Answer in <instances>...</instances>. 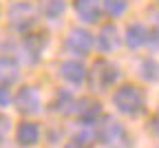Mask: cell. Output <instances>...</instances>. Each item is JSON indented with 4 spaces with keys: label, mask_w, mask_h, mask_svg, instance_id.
Masks as SVG:
<instances>
[{
    "label": "cell",
    "mask_w": 159,
    "mask_h": 148,
    "mask_svg": "<svg viewBox=\"0 0 159 148\" xmlns=\"http://www.w3.org/2000/svg\"><path fill=\"white\" fill-rule=\"evenodd\" d=\"M113 106L126 117H139L146 111V95L137 84H122L113 93Z\"/></svg>",
    "instance_id": "obj_1"
},
{
    "label": "cell",
    "mask_w": 159,
    "mask_h": 148,
    "mask_svg": "<svg viewBox=\"0 0 159 148\" xmlns=\"http://www.w3.org/2000/svg\"><path fill=\"white\" fill-rule=\"evenodd\" d=\"M40 20V9L31 2V0H18L11 2L7 9V22L13 31L18 33H31Z\"/></svg>",
    "instance_id": "obj_2"
},
{
    "label": "cell",
    "mask_w": 159,
    "mask_h": 148,
    "mask_svg": "<svg viewBox=\"0 0 159 148\" xmlns=\"http://www.w3.org/2000/svg\"><path fill=\"white\" fill-rule=\"evenodd\" d=\"M119 77H122V69H119L115 62L106 60V58H99L93 62V67L86 75L89 80V86L97 93H104V91H111L115 84L119 82Z\"/></svg>",
    "instance_id": "obj_3"
},
{
    "label": "cell",
    "mask_w": 159,
    "mask_h": 148,
    "mask_svg": "<svg viewBox=\"0 0 159 148\" xmlns=\"http://www.w3.org/2000/svg\"><path fill=\"white\" fill-rule=\"evenodd\" d=\"M95 141H99L106 148H130L124 126L108 115H102V119L95 124Z\"/></svg>",
    "instance_id": "obj_4"
},
{
    "label": "cell",
    "mask_w": 159,
    "mask_h": 148,
    "mask_svg": "<svg viewBox=\"0 0 159 148\" xmlns=\"http://www.w3.org/2000/svg\"><path fill=\"white\" fill-rule=\"evenodd\" d=\"M95 47V35L84 27H73L64 38V51L77 58H84Z\"/></svg>",
    "instance_id": "obj_5"
},
{
    "label": "cell",
    "mask_w": 159,
    "mask_h": 148,
    "mask_svg": "<svg viewBox=\"0 0 159 148\" xmlns=\"http://www.w3.org/2000/svg\"><path fill=\"white\" fill-rule=\"evenodd\" d=\"M13 106L20 115L25 117H33L38 115L40 111H42V99H40V91L35 86H29V84H25V86H20L18 93L13 95Z\"/></svg>",
    "instance_id": "obj_6"
},
{
    "label": "cell",
    "mask_w": 159,
    "mask_h": 148,
    "mask_svg": "<svg viewBox=\"0 0 159 148\" xmlns=\"http://www.w3.org/2000/svg\"><path fill=\"white\" fill-rule=\"evenodd\" d=\"M49 44V35L44 31H31L22 38V44H20V49H22L25 58L29 64H38L40 60H42V53Z\"/></svg>",
    "instance_id": "obj_7"
},
{
    "label": "cell",
    "mask_w": 159,
    "mask_h": 148,
    "mask_svg": "<svg viewBox=\"0 0 159 148\" xmlns=\"http://www.w3.org/2000/svg\"><path fill=\"white\" fill-rule=\"evenodd\" d=\"M84 126H95L102 119V104L93 97H80L75 102V113H73Z\"/></svg>",
    "instance_id": "obj_8"
},
{
    "label": "cell",
    "mask_w": 159,
    "mask_h": 148,
    "mask_svg": "<svg viewBox=\"0 0 159 148\" xmlns=\"http://www.w3.org/2000/svg\"><path fill=\"white\" fill-rule=\"evenodd\" d=\"M122 33H119L117 25L108 22V25H102V29H99V33L95 35V47L102 51V53H113L117 51L119 47H122Z\"/></svg>",
    "instance_id": "obj_9"
},
{
    "label": "cell",
    "mask_w": 159,
    "mask_h": 148,
    "mask_svg": "<svg viewBox=\"0 0 159 148\" xmlns=\"http://www.w3.org/2000/svg\"><path fill=\"white\" fill-rule=\"evenodd\" d=\"M60 77H62L69 86H82V84L86 82V75H89V69L82 64L80 60H64L62 64H60L57 69Z\"/></svg>",
    "instance_id": "obj_10"
},
{
    "label": "cell",
    "mask_w": 159,
    "mask_h": 148,
    "mask_svg": "<svg viewBox=\"0 0 159 148\" xmlns=\"http://www.w3.org/2000/svg\"><path fill=\"white\" fill-rule=\"evenodd\" d=\"M73 11L84 25H97L104 13L99 0H73Z\"/></svg>",
    "instance_id": "obj_11"
},
{
    "label": "cell",
    "mask_w": 159,
    "mask_h": 148,
    "mask_svg": "<svg viewBox=\"0 0 159 148\" xmlns=\"http://www.w3.org/2000/svg\"><path fill=\"white\" fill-rule=\"evenodd\" d=\"M148 38H150V29H148L146 25L133 22V25L126 27L122 40H124V44H126L128 49L137 51V49H142V47H148Z\"/></svg>",
    "instance_id": "obj_12"
},
{
    "label": "cell",
    "mask_w": 159,
    "mask_h": 148,
    "mask_svg": "<svg viewBox=\"0 0 159 148\" xmlns=\"http://www.w3.org/2000/svg\"><path fill=\"white\" fill-rule=\"evenodd\" d=\"M40 137H42L40 124L29 122V119H25V122L18 124V128H16V141H18V146H22V148H33V146L40 141Z\"/></svg>",
    "instance_id": "obj_13"
},
{
    "label": "cell",
    "mask_w": 159,
    "mask_h": 148,
    "mask_svg": "<svg viewBox=\"0 0 159 148\" xmlns=\"http://www.w3.org/2000/svg\"><path fill=\"white\" fill-rule=\"evenodd\" d=\"M20 80V62L9 53H0V86H11Z\"/></svg>",
    "instance_id": "obj_14"
},
{
    "label": "cell",
    "mask_w": 159,
    "mask_h": 148,
    "mask_svg": "<svg viewBox=\"0 0 159 148\" xmlns=\"http://www.w3.org/2000/svg\"><path fill=\"white\" fill-rule=\"evenodd\" d=\"M75 97H73V93L71 91H66V89H60L57 93H55V97H53V102H51V111L53 113H57V115H62V117H69V115H73L75 113Z\"/></svg>",
    "instance_id": "obj_15"
},
{
    "label": "cell",
    "mask_w": 159,
    "mask_h": 148,
    "mask_svg": "<svg viewBox=\"0 0 159 148\" xmlns=\"http://www.w3.org/2000/svg\"><path fill=\"white\" fill-rule=\"evenodd\" d=\"M137 73L144 82H159V62L155 58H144L137 64Z\"/></svg>",
    "instance_id": "obj_16"
},
{
    "label": "cell",
    "mask_w": 159,
    "mask_h": 148,
    "mask_svg": "<svg viewBox=\"0 0 159 148\" xmlns=\"http://www.w3.org/2000/svg\"><path fill=\"white\" fill-rule=\"evenodd\" d=\"M64 11H66L64 0H47L42 5V9H40V13H42L47 20H60L64 16Z\"/></svg>",
    "instance_id": "obj_17"
},
{
    "label": "cell",
    "mask_w": 159,
    "mask_h": 148,
    "mask_svg": "<svg viewBox=\"0 0 159 148\" xmlns=\"http://www.w3.org/2000/svg\"><path fill=\"white\" fill-rule=\"evenodd\" d=\"M102 11L108 18H122L128 11V0H102Z\"/></svg>",
    "instance_id": "obj_18"
},
{
    "label": "cell",
    "mask_w": 159,
    "mask_h": 148,
    "mask_svg": "<svg viewBox=\"0 0 159 148\" xmlns=\"http://www.w3.org/2000/svg\"><path fill=\"white\" fill-rule=\"evenodd\" d=\"M9 131H11V119L5 113H0V144L9 137Z\"/></svg>",
    "instance_id": "obj_19"
},
{
    "label": "cell",
    "mask_w": 159,
    "mask_h": 148,
    "mask_svg": "<svg viewBox=\"0 0 159 148\" xmlns=\"http://www.w3.org/2000/svg\"><path fill=\"white\" fill-rule=\"evenodd\" d=\"M11 102H13V97H11V91H9V86H0V109L9 106Z\"/></svg>",
    "instance_id": "obj_20"
},
{
    "label": "cell",
    "mask_w": 159,
    "mask_h": 148,
    "mask_svg": "<svg viewBox=\"0 0 159 148\" xmlns=\"http://www.w3.org/2000/svg\"><path fill=\"white\" fill-rule=\"evenodd\" d=\"M148 131H150L155 137H159V115H155V117L148 119Z\"/></svg>",
    "instance_id": "obj_21"
},
{
    "label": "cell",
    "mask_w": 159,
    "mask_h": 148,
    "mask_svg": "<svg viewBox=\"0 0 159 148\" xmlns=\"http://www.w3.org/2000/svg\"><path fill=\"white\" fill-rule=\"evenodd\" d=\"M64 148H91V146H89V144H84L82 139L73 137V139H69V141L64 144Z\"/></svg>",
    "instance_id": "obj_22"
},
{
    "label": "cell",
    "mask_w": 159,
    "mask_h": 148,
    "mask_svg": "<svg viewBox=\"0 0 159 148\" xmlns=\"http://www.w3.org/2000/svg\"><path fill=\"white\" fill-rule=\"evenodd\" d=\"M150 16H152V31L159 33V13L157 11H150Z\"/></svg>",
    "instance_id": "obj_23"
}]
</instances>
